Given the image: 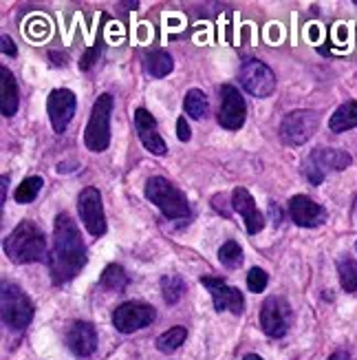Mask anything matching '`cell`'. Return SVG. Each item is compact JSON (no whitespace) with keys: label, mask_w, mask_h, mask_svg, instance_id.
<instances>
[{"label":"cell","mask_w":357,"mask_h":360,"mask_svg":"<svg viewBox=\"0 0 357 360\" xmlns=\"http://www.w3.org/2000/svg\"><path fill=\"white\" fill-rule=\"evenodd\" d=\"M185 338H188V330H185V327H181V325L170 327L168 332H163L157 338V349L163 352V354H170V352L179 349L183 342H185Z\"/></svg>","instance_id":"obj_25"},{"label":"cell","mask_w":357,"mask_h":360,"mask_svg":"<svg viewBox=\"0 0 357 360\" xmlns=\"http://www.w3.org/2000/svg\"><path fill=\"white\" fill-rule=\"evenodd\" d=\"M20 106V91L15 77L7 67H0V111L5 117H13Z\"/></svg>","instance_id":"obj_19"},{"label":"cell","mask_w":357,"mask_h":360,"mask_svg":"<svg viewBox=\"0 0 357 360\" xmlns=\"http://www.w3.org/2000/svg\"><path fill=\"white\" fill-rule=\"evenodd\" d=\"M329 129L333 133H346L351 129H357V102L349 100L335 108V113L329 120Z\"/></svg>","instance_id":"obj_20"},{"label":"cell","mask_w":357,"mask_h":360,"mask_svg":"<svg viewBox=\"0 0 357 360\" xmlns=\"http://www.w3.org/2000/svg\"><path fill=\"white\" fill-rule=\"evenodd\" d=\"M293 321V311L283 296H269L260 307V327L269 338H283Z\"/></svg>","instance_id":"obj_8"},{"label":"cell","mask_w":357,"mask_h":360,"mask_svg":"<svg viewBox=\"0 0 357 360\" xmlns=\"http://www.w3.org/2000/svg\"><path fill=\"white\" fill-rule=\"evenodd\" d=\"M75 108H77V98L75 93L69 89H55L49 93L46 98V113H49L51 120V127L55 133H65L69 122L75 115Z\"/></svg>","instance_id":"obj_12"},{"label":"cell","mask_w":357,"mask_h":360,"mask_svg":"<svg viewBox=\"0 0 357 360\" xmlns=\"http://www.w3.org/2000/svg\"><path fill=\"white\" fill-rule=\"evenodd\" d=\"M201 285H203L210 294L216 311H231V314H243L245 311V299L243 292L227 285L223 278H212V276H201Z\"/></svg>","instance_id":"obj_13"},{"label":"cell","mask_w":357,"mask_h":360,"mask_svg":"<svg viewBox=\"0 0 357 360\" xmlns=\"http://www.w3.org/2000/svg\"><path fill=\"white\" fill-rule=\"evenodd\" d=\"M289 214L293 219V224L300 228H318L327 221V208L320 206L318 201H314L307 195H296L289 199Z\"/></svg>","instance_id":"obj_15"},{"label":"cell","mask_w":357,"mask_h":360,"mask_svg":"<svg viewBox=\"0 0 357 360\" xmlns=\"http://www.w3.org/2000/svg\"><path fill=\"white\" fill-rule=\"evenodd\" d=\"M146 197L157 206L168 219H185L190 217V203L175 184L166 177H150L146 181Z\"/></svg>","instance_id":"obj_4"},{"label":"cell","mask_w":357,"mask_h":360,"mask_svg":"<svg viewBox=\"0 0 357 360\" xmlns=\"http://www.w3.org/2000/svg\"><path fill=\"white\" fill-rule=\"evenodd\" d=\"M243 360H262L258 354H247V356H243Z\"/></svg>","instance_id":"obj_35"},{"label":"cell","mask_w":357,"mask_h":360,"mask_svg":"<svg viewBox=\"0 0 357 360\" xmlns=\"http://www.w3.org/2000/svg\"><path fill=\"white\" fill-rule=\"evenodd\" d=\"M154 319H157L154 307L148 303H142V301L121 303L113 311V325L121 334H133L137 330H142V327H148Z\"/></svg>","instance_id":"obj_10"},{"label":"cell","mask_w":357,"mask_h":360,"mask_svg":"<svg viewBox=\"0 0 357 360\" xmlns=\"http://www.w3.org/2000/svg\"><path fill=\"white\" fill-rule=\"evenodd\" d=\"M231 208L245 219V228L250 234H258L265 228V217L260 214L256 201L247 188H234V193H231Z\"/></svg>","instance_id":"obj_16"},{"label":"cell","mask_w":357,"mask_h":360,"mask_svg":"<svg viewBox=\"0 0 357 360\" xmlns=\"http://www.w3.org/2000/svg\"><path fill=\"white\" fill-rule=\"evenodd\" d=\"M113 96L102 93L93 104L90 120L84 131V144L90 153H104L111 144V115H113Z\"/></svg>","instance_id":"obj_3"},{"label":"cell","mask_w":357,"mask_h":360,"mask_svg":"<svg viewBox=\"0 0 357 360\" xmlns=\"http://www.w3.org/2000/svg\"><path fill=\"white\" fill-rule=\"evenodd\" d=\"M133 120H135V131L139 139H142V144L146 146V150H150L152 155H166L168 146L161 139V135L157 133V122H154V117L146 108H137Z\"/></svg>","instance_id":"obj_17"},{"label":"cell","mask_w":357,"mask_h":360,"mask_svg":"<svg viewBox=\"0 0 357 360\" xmlns=\"http://www.w3.org/2000/svg\"><path fill=\"white\" fill-rule=\"evenodd\" d=\"M175 69V62H173V56L163 49H154V51H148L146 58H144V71L152 77H166L170 71Z\"/></svg>","instance_id":"obj_21"},{"label":"cell","mask_w":357,"mask_h":360,"mask_svg":"<svg viewBox=\"0 0 357 360\" xmlns=\"http://www.w3.org/2000/svg\"><path fill=\"white\" fill-rule=\"evenodd\" d=\"M337 274L339 283L346 292H357V261L353 259H339L337 261Z\"/></svg>","instance_id":"obj_27"},{"label":"cell","mask_w":357,"mask_h":360,"mask_svg":"<svg viewBox=\"0 0 357 360\" xmlns=\"http://www.w3.org/2000/svg\"><path fill=\"white\" fill-rule=\"evenodd\" d=\"M7 186H9V175H3V199H0V201H7Z\"/></svg>","instance_id":"obj_34"},{"label":"cell","mask_w":357,"mask_h":360,"mask_svg":"<svg viewBox=\"0 0 357 360\" xmlns=\"http://www.w3.org/2000/svg\"><path fill=\"white\" fill-rule=\"evenodd\" d=\"M77 210H80L82 224L93 237H102L106 232V217H104V206H102V195L95 186H88L77 197Z\"/></svg>","instance_id":"obj_11"},{"label":"cell","mask_w":357,"mask_h":360,"mask_svg":"<svg viewBox=\"0 0 357 360\" xmlns=\"http://www.w3.org/2000/svg\"><path fill=\"white\" fill-rule=\"evenodd\" d=\"M177 137L181 139V142H190L192 131H190L188 120H185V117H179V120H177Z\"/></svg>","instance_id":"obj_31"},{"label":"cell","mask_w":357,"mask_h":360,"mask_svg":"<svg viewBox=\"0 0 357 360\" xmlns=\"http://www.w3.org/2000/svg\"><path fill=\"white\" fill-rule=\"evenodd\" d=\"M0 42H3V53L5 56H15V53H18V49H15V42L9 36H3V38H0Z\"/></svg>","instance_id":"obj_32"},{"label":"cell","mask_w":357,"mask_h":360,"mask_svg":"<svg viewBox=\"0 0 357 360\" xmlns=\"http://www.w3.org/2000/svg\"><path fill=\"white\" fill-rule=\"evenodd\" d=\"M86 265V245L80 228L69 214H58L53 224V248L49 255V270L55 285L69 283Z\"/></svg>","instance_id":"obj_1"},{"label":"cell","mask_w":357,"mask_h":360,"mask_svg":"<svg viewBox=\"0 0 357 360\" xmlns=\"http://www.w3.org/2000/svg\"><path fill=\"white\" fill-rule=\"evenodd\" d=\"M5 255L13 263H38L46 257V237L34 221H20L5 239Z\"/></svg>","instance_id":"obj_2"},{"label":"cell","mask_w":357,"mask_h":360,"mask_svg":"<svg viewBox=\"0 0 357 360\" xmlns=\"http://www.w3.org/2000/svg\"><path fill=\"white\" fill-rule=\"evenodd\" d=\"M221 93V108H219V124L227 131H238L245 124L247 108L241 98V91L231 84H223L219 89Z\"/></svg>","instance_id":"obj_14"},{"label":"cell","mask_w":357,"mask_h":360,"mask_svg":"<svg viewBox=\"0 0 357 360\" xmlns=\"http://www.w3.org/2000/svg\"><path fill=\"white\" fill-rule=\"evenodd\" d=\"M269 283V276L265 270H260V268H252L250 274H247V288H250V292H265Z\"/></svg>","instance_id":"obj_29"},{"label":"cell","mask_w":357,"mask_h":360,"mask_svg":"<svg viewBox=\"0 0 357 360\" xmlns=\"http://www.w3.org/2000/svg\"><path fill=\"white\" fill-rule=\"evenodd\" d=\"M241 84L254 98H269L276 91V75L274 71L260 60H245L238 71Z\"/></svg>","instance_id":"obj_9"},{"label":"cell","mask_w":357,"mask_h":360,"mask_svg":"<svg viewBox=\"0 0 357 360\" xmlns=\"http://www.w3.org/2000/svg\"><path fill=\"white\" fill-rule=\"evenodd\" d=\"M183 108H185V113H188L190 117L203 120L208 115V108H210L206 93L198 91V89L188 91V93H185V100H183Z\"/></svg>","instance_id":"obj_23"},{"label":"cell","mask_w":357,"mask_h":360,"mask_svg":"<svg viewBox=\"0 0 357 360\" xmlns=\"http://www.w3.org/2000/svg\"><path fill=\"white\" fill-rule=\"evenodd\" d=\"M44 186V181H42V177H27V179H22L20 181V186L15 188V193H13V199H15V203H31L36 197H38V193H40V188Z\"/></svg>","instance_id":"obj_26"},{"label":"cell","mask_w":357,"mask_h":360,"mask_svg":"<svg viewBox=\"0 0 357 360\" xmlns=\"http://www.w3.org/2000/svg\"><path fill=\"white\" fill-rule=\"evenodd\" d=\"M0 314L3 323L9 330H25V327L34 319V305H31L29 296L13 283H3L0 292Z\"/></svg>","instance_id":"obj_5"},{"label":"cell","mask_w":357,"mask_h":360,"mask_svg":"<svg viewBox=\"0 0 357 360\" xmlns=\"http://www.w3.org/2000/svg\"><path fill=\"white\" fill-rule=\"evenodd\" d=\"M351 155L346 150L339 148H316L311 155L304 160L302 170L304 177L311 181L314 186H320L327 177L329 170H346L351 166Z\"/></svg>","instance_id":"obj_6"},{"label":"cell","mask_w":357,"mask_h":360,"mask_svg":"<svg viewBox=\"0 0 357 360\" xmlns=\"http://www.w3.org/2000/svg\"><path fill=\"white\" fill-rule=\"evenodd\" d=\"M161 294L168 305H177L185 294V281L179 274H168L161 278Z\"/></svg>","instance_id":"obj_24"},{"label":"cell","mask_w":357,"mask_h":360,"mask_svg":"<svg viewBox=\"0 0 357 360\" xmlns=\"http://www.w3.org/2000/svg\"><path fill=\"white\" fill-rule=\"evenodd\" d=\"M320 124V115L316 111H291L285 115V120L281 122V137L283 142L289 146H300L307 144L309 139L314 137V133L318 131Z\"/></svg>","instance_id":"obj_7"},{"label":"cell","mask_w":357,"mask_h":360,"mask_svg":"<svg viewBox=\"0 0 357 360\" xmlns=\"http://www.w3.org/2000/svg\"><path fill=\"white\" fill-rule=\"evenodd\" d=\"M219 261L229 270H236L243 263V250L236 241H225L219 250Z\"/></svg>","instance_id":"obj_28"},{"label":"cell","mask_w":357,"mask_h":360,"mask_svg":"<svg viewBox=\"0 0 357 360\" xmlns=\"http://www.w3.org/2000/svg\"><path fill=\"white\" fill-rule=\"evenodd\" d=\"M67 345L69 349L80 356V358H86L90 356L93 352L97 349V332L95 327L90 323H84V321H77L69 327L67 332Z\"/></svg>","instance_id":"obj_18"},{"label":"cell","mask_w":357,"mask_h":360,"mask_svg":"<svg viewBox=\"0 0 357 360\" xmlns=\"http://www.w3.org/2000/svg\"><path fill=\"white\" fill-rule=\"evenodd\" d=\"M100 51H102V44H100V42H97V44H93L90 49H86V53L80 58V69H82V71H88V69L97 62Z\"/></svg>","instance_id":"obj_30"},{"label":"cell","mask_w":357,"mask_h":360,"mask_svg":"<svg viewBox=\"0 0 357 360\" xmlns=\"http://www.w3.org/2000/svg\"><path fill=\"white\" fill-rule=\"evenodd\" d=\"M329 360H351V356H349L346 352H342V349H339V352L331 354V356H329Z\"/></svg>","instance_id":"obj_33"},{"label":"cell","mask_w":357,"mask_h":360,"mask_svg":"<svg viewBox=\"0 0 357 360\" xmlns=\"http://www.w3.org/2000/svg\"><path fill=\"white\" fill-rule=\"evenodd\" d=\"M100 285L104 290H111V292H123L128 285V274L126 270L121 268V265L117 263H111V265H106L102 276H100Z\"/></svg>","instance_id":"obj_22"},{"label":"cell","mask_w":357,"mask_h":360,"mask_svg":"<svg viewBox=\"0 0 357 360\" xmlns=\"http://www.w3.org/2000/svg\"><path fill=\"white\" fill-rule=\"evenodd\" d=\"M355 248H357V243H355Z\"/></svg>","instance_id":"obj_36"}]
</instances>
